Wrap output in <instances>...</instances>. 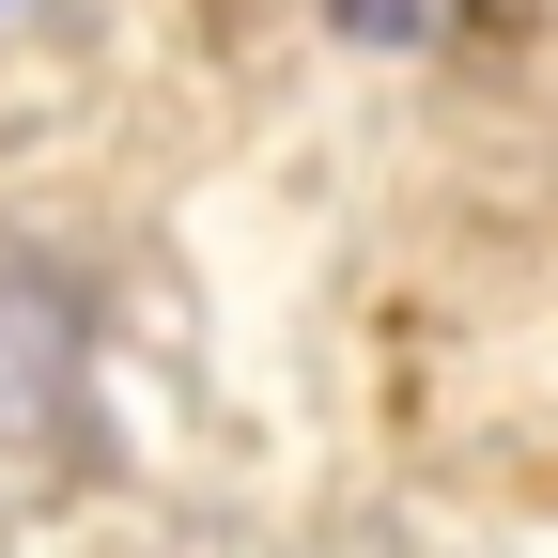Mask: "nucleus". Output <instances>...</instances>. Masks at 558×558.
I'll return each mask as SVG.
<instances>
[{"instance_id": "obj_1", "label": "nucleus", "mask_w": 558, "mask_h": 558, "mask_svg": "<svg viewBox=\"0 0 558 558\" xmlns=\"http://www.w3.org/2000/svg\"><path fill=\"white\" fill-rule=\"evenodd\" d=\"M78 373H94V326L47 264H0V435H62L78 418Z\"/></svg>"}, {"instance_id": "obj_2", "label": "nucleus", "mask_w": 558, "mask_h": 558, "mask_svg": "<svg viewBox=\"0 0 558 558\" xmlns=\"http://www.w3.org/2000/svg\"><path fill=\"white\" fill-rule=\"evenodd\" d=\"M326 32H357V47H450L465 0H326Z\"/></svg>"}]
</instances>
